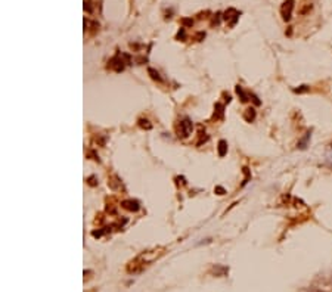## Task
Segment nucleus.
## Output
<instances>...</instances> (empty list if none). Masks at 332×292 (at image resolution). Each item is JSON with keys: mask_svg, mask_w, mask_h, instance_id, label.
<instances>
[{"mask_svg": "<svg viewBox=\"0 0 332 292\" xmlns=\"http://www.w3.org/2000/svg\"><path fill=\"white\" fill-rule=\"evenodd\" d=\"M292 3H294V0H288V2H285V3H283L282 13H283V18H285V19H289V18H291V10H292Z\"/></svg>", "mask_w": 332, "mask_h": 292, "instance_id": "nucleus-1", "label": "nucleus"}]
</instances>
